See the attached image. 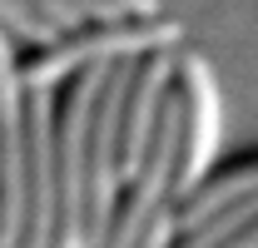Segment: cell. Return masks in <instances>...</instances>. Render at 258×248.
Masks as SVG:
<instances>
[{"label":"cell","mask_w":258,"mask_h":248,"mask_svg":"<svg viewBox=\"0 0 258 248\" xmlns=\"http://www.w3.org/2000/svg\"><path fill=\"white\" fill-rule=\"evenodd\" d=\"M0 25L15 35V40H25V45H50L55 35H64L55 20H45L35 10L30 0H0Z\"/></svg>","instance_id":"obj_7"},{"label":"cell","mask_w":258,"mask_h":248,"mask_svg":"<svg viewBox=\"0 0 258 248\" xmlns=\"http://www.w3.org/2000/svg\"><path fill=\"white\" fill-rule=\"evenodd\" d=\"M70 5H75L85 20H114V15H124L114 0H70Z\"/></svg>","instance_id":"obj_10"},{"label":"cell","mask_w":258,"mask_h":248,"mask_svg":"<svg viewBox=\"0 0 258 248\" xmlns=\"http://www.w3.org/2000/svg\"><path fill=\"white\" fill-rule=\"evenodd\" d=\"M174 60H179V45H164L149 50L129 65V90H124V124H119V169L124 179H134V169L149 154V139L159 129L164 99L174 90Z\"/></svg>","instance_id":"obj_4"},{"label":"cell","mask_w":258,"mask_h":248,"mask_svg":"<svg viewBox=\"0 0 258 248\" xmlns=\"http://www.w3.org/2000/svg\"><path fill=\"white\" fill-rule=\"evenodd\" d=\"M164 45H184V25L169 15H114V20H85L75 30L55 35L50 45H35L30 60H20L25 90H55L70 75L90 65H124Z\"/></svg>","instance_id":"obj_1"},{"label":"cell","mask_w":258,"mask_h":248,"mask_svg":"<svg viewBox=\"0 0 258 248\" xmlns=\"http://www.w3.org/2000/svg\"><path fill=\"white\" fill-rule=\"evenodd\" d=\"M174 90L184 99V139H179V169H174V204H184L194 189L214 174L219 139H224V94L219 75L199 50L179 45L174 60Z\"/></svg>","instance_id":"obj_3"},{"label":"cell","mask_w":258,"mask_h":248,"mask_svg":"<svg viewBox=\"0 0 258 248\" xmlns=\"http://www.w3.org/2000/svg\"><path fill=\"white\" fill-rule=\"evenodd\" d=\"M124 15H159V0H114Z\"/></svg>","instance_id":"obj_11"},{"label":"cell","mask_w":258,"mask_h":248,"mask_svg":"<svg viewBox=\"0 0 258 248\" xmlns=\"http://www.w3.org/2000/svg\"><path fill=\"white\" fill-rule=\"evenodd\" d=\"M30 5L40 10V15H45V20H55L60 30H75V25H85V15H80L70 0H30Z\"/></svg>","instance_id":"obj_9"},{"label":"cell","mask_w":258,"mask_h":248,"mask_svg":"<svg viewBox=\"0 0 258 248\" xmlns=\"http://www.w3.org/2000/svg\"><path fill=\"white\" fill-rule=\"evenodd\" d=\"M248 194H258V159H233L228 169L209 174V179L179 204V233L194 228V223H204L209 214H219L233 199H248Z\"/></svg>","instance_id":"obj_5"},{"label":"cell","mask_w":258,"mask_h":248,"mask_svg":"<svg viewBox=\"0 0 258 248\" xmlns=\"http://www.w3.org/2000/svg\"><path fill=\"white\" fill-rule=\"evenodd\" d=\"M174 238H179V209L169 204V209H164V214L144 228V238H139L134 248H174Z\"/></svg>","instance_id":"obj_8"},{"label":"cell","mask_w":258,"mask_h":248,"mask_svg":"<svg viewBox=\"0 0 258 248\" xmlns=\"http://www.w3.org/2000/svg\"><path fill=\"white\" fill-rule=\"evenodd\" d=\"M248 218H258V194H248V199H233V204H224L219 214H209L204 223H194V228H184L179 238H174V248H224Z\"/></svg>","instance_id":"obj_6"},{"label":"cell","mask_w":258,"mask_h":248,"mask_svg":"<svg viewBox=\"0 0 258 248\" xmlns=\"http://www.w3.org/2000/svg\"><path fill=\"white\" fill-rule=\"evenodd\" d=\"M179 139H184V99L179 90H169L164 99L159 129L149 139V154L134 169V179H124V194H119V209H114V223L104 233L99 248H134L144 238V228L174 204V169H179ZM179 209V204H174Z\"/></svg>","instance_id":"obj_2"}]
</instances>
